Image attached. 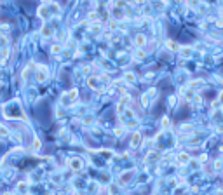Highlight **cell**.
<instances>
[{"label": "cell", "instance_id": "obj_4", "mask_svg": "<svg viewBox=\"0 0 223 195\" xmlns=\"http://www.w3.org/2000/svg\"><path fill=\"white\" fill-rule=\"evenodd\" d=\"M0 134H7V129H4V127H0Z\"/></svg>", "mask_w": 223, "mask_h": 195}, {"label": "cell", "instance_id": "obj_2", "mask_svg": "<svg viewBox=\"0 0 223 195\" xmlns=\"http://www.w3.org/2000/svg\"><path fill=\"white\" fill-rule=\"evenodd\" d=\"M47 77V73H45V68H40V73H38V80L42 82V80H45Z\"/></svg>", "mask_w": 223, "mask_h": 195}, {"label": "cell", "instance_id": "obj_3", "mask_svg": "<svg viewBox=\"0 0 223 195\" xmlns=\"http://www.w3.org/2000/svg\"><path fill=\"white\" fill-rule=\"evenodd\" d=\"M143 40H145L143 37H138V44H140V45H143Z\"/></svg>", "mask_w": 223, "mask_h": 195}, {"label": "cell", "instance_id": "obj_1", "mask_svg": "<svg viewBox=\"0 0 223 195\" xmlns=\"http://www.w3.org/2000/svg\"><path fill=\"white\" fill-rule=\"evenodd\" d=\"M70 165H72L73 169H80V165H82V164H80V160H78V158H73V160H70Z\"/></svg>", "mask_w": 223, "mask_h": 195}]
</instances>
